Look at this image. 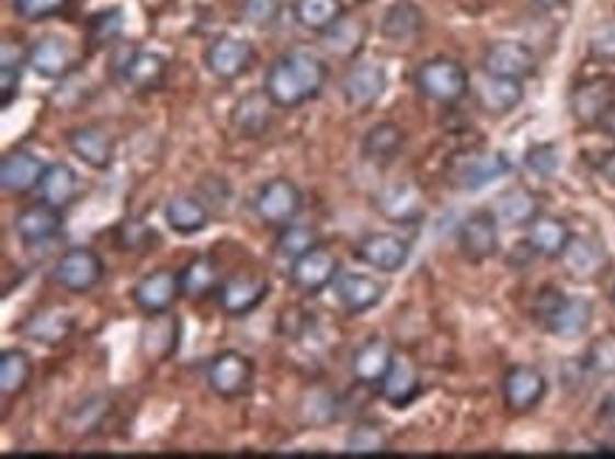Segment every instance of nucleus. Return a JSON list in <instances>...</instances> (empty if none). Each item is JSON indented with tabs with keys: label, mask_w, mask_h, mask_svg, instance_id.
<instances>
[{
	"label": "nucleus",
	"mask_w": 615,
	"mask_h": 459,
	"mask_svg": "<svg viewBox=\"0 0 615 459\" xmlns=\"http://www.w3.org/2000/svg\"><path fill=\"white\" fill-rule=\"evenodd\" d=\"M377 207L389 221L411 225L423 216V193L414 182H395L377 196Z\"/></svg>",
	"instance_id": "29"
},
{
	"label": "nucleus",
	"mask_w": 615,
	"mask_h": 459,
	"mask_svg": "<svg viewBox=\"0 0 615 459\" xmlns=\"http://www.w3.org/2000/svg\"><path fill=\"white\" fill-rule=\"evenodd\" d=\"M414 85L431 103L454 105L468 94L471 77H468L465 66H459L452 57H434V60L420 62L418 74H414Z\"/></svg>",
	"instance_id": "3"
},
{
	"label": "nucleus",
	"mask_w": 615,
	"mask_h": 459,
	"mask_svg": "<svg viewBox=\"0 0 615 459\" xmlns=\"http://www.w3.org/2000/svg\"><path fill=\"white\" fill-rule=\"evenodd\" d=\"M26 66L43 80H62L71 71V51L60 37H43L29 48Z\"/></svg>",
	"instance_id": "30"
},
{
	"label": "nucleus",
	"mask_w": 615,
	"mask_h": 459,
	"mask_svg": "<svg viewBox=\"0 0 615 459\" xmlns=\"http://www.w3.org/2000/svg\"><path fill=\"white\" fill-rule=\"evenodd\" d=\"M355 259L380 273H397L411 259V244L397 233H369L355 244Z\"/></svg>",
	"instance_id": "12"
},
{
	"label": "nucleus",
	"mask_w": 615,
	"mask_h": 459,
	"mask_svg": "<svg viewBox=\"0 0 615 459\" xmlns=\"http://www.w3.org/2000/svg\"><path fill=\"white\" fill-rule=\"evenodd\" d=\"M179 318L171 312H162V315H148V323L139 332V352H143L148 360H168V357L176 355L179 349Z\"/></svg>",
	"instance_id": "25"
},
{
	"label": "nucleus",
	"mask_w": 615,
	"mask_h": 459,
	"mask_svg": "<svg viewBox=\"0 0 615 459\" xmlns=\"http://www.w3.org/2000/svg\"><path fill=\"white\" fill-rule=\"evenodd\" d=\"M377 389H380V398H384L391 409H406V405L414 403L420 394L418 369H414V364H411L409 357L395 355L389 371H386L384 380L377 383Z\"/></svg>",
	"instance_id": "27"
},
{
	"label": "nucleus",
	"mask_w": 615,
	"mask_h": 459,
	"mask_svg": "<svg viewBox=\"0 0 615 459\" xmlns=\"http://www.w3.org/2000/svg\"><path fill=\"white\" fill-rule=\"evenodd\" d=\"M406 130L397 123H377L366 130V137L361 142L363 159L377 162V165H389L397 153L403 151Z\"/></svg>",
	"instance_id": "35"
},
{
	"label": "nucleus",
	"mask_w": 615,
	"mask_h": 459,
	"mask_svg": "<svg viewBox=\"0 0 615 459\" xmlns=\"http://www.w3.org/2000/svg\"><path fill=\"white\" fill-rule=\"evenodd\" d=\"M391 360H395L391 343L384 341V337H369L352 355V375H355L357 383L377 386L386 377V371H389Z\"/></svg>",
	"instance_id": "28"
},
{
	"label": "nucleus",
	"mask_w": 615,
	"mask_h": 459,
	"mask_svg": "<svg viewBox=\"0 0 615 459\" xmlns=\"http://www.w3.org/2000/svg\"><path fill=\"white\" fill-rule=\"evenodd\" d=\"M602 173H604V179H607L610 185L615 187V151H613V153H607V157H604V162H602Z\"/></svg>",
	"instance_id": "52"
},
{
	"label": "nucleus",
	"mask_w": 615,
	"mask_h": 459,
	"mask_svg": "<svg viewBox=\"0 0 615 459\" xmlns=\"http://www.w3.org/2000/svg\"><path fill=\"white\" fill-rule=\"evenodd\" d=\"M273 108H278V105L270 100L267 91H250V94H244L239 103L232 105V130L244 139L264 137L270 130V125H273Z\"/></svg>",
	"instance_id": "19"
},
{
	"label": "nucleus",
	"mask_w": 615,
	"mask_h": 459,
	"mask_svg": "<svg viewBox=\"0 0 615 459\" xmlns=\"http://www.w3.org/2000/svg\"><path fill=\"white\" fill-rule=\"evenodd\" d=\"M386 434L377 425H355L346 437L349 454H380L386 451Z\"/></svg>",
	"instance_id": "46"
},
{
	"label": "nucleus",
	"mask_w": 615,
	"mask_h": 459,
	"mask_svg": "<svg viewBox=\"0 0 615 459\" xmlns=\"http://www.w3.org/2000/svg\"><path fill=\"white\" fill-rule=\"evenodd\" d=\"M293 14L301 28L327 35L329 28H335L341 23L343 3L341 0H295Z\"/></svg>",
	"instance_id": "36"
},
{
	"label": "nucleus",
	"mask_w": 615,
	"mask_h": 459,
	"mask_svg": "<svg viewBox=\"0 0 615 459\" xmlns=\"http://www.w3.org/2000/svg\"><path fill=\"white\" fill-rule=\"evenodd\" d=\"M423 9L411 0H397L386 9L384 21H380V35L391 43H411L423 32Z\"/></svg>",
	"instance_id": "33"
},
{
	"label": "nucleus",
	"mask_w": 615,
	"mask_h": 459,
	"mask_svg": "<svg viewBox=\"0 0 615 459\" xmlns=\"http://www.w3.org/2000/svg\"><path fill=\"white\" fill-rule=\"evenodd\" d=\"M219 307L225 315L244 318L267 301L270 282L264 275H232L219 284Z\"/></svg>",
	"instance_id": "14"
},
{
	"label": "nucleus",
	"mask_w": 615,
	"mask_h": 459,
	"mask_svg": "<svg viewBox=\"0 0 615 459\" xmlns=\"http://www.w3.org/2000/svg\"><path fill=\"white\" fill-rule=\"evenodd\" d=\"M497 219L505 227H527L539 216V199L527 187H511L497 202Z\"/></svg>",
	"instance_id": "37"
},
{
	"label": "nucleus",
	"mask_w": 615,
	"mask_h": 459,
	"mask_svg": "<svg viewBox=\"0 0 615 459\" xmlns=\"http://www.w3.org/2000/svg\"><path fill=\"white\" fill-rule=\"evenodd\" d=\"M338 275H341V264H338L335 253L321 248V244H315L309 253L298 255L289 267V282L304 295L323 292L329 284H335Z\"/></svg>",
	"instance_id": "8"
},
{
	"label": "nucleus",
	"mask_w": 615,
	"mask_h": 459,
	"mask_svg": "<svg viewBox=\"0 0 615 459\" xmlns=\"http://www.w3.org/2000/svg\"><path fill=\"white\" fill-rule=\"evenodd\" d=\"M241 14H244L247 23L267 28L278 21L281 0H244L241 3Z\"/></svg>",
	"instance_id": "49"
},
{
	"label": "nucleus",
	"mask_w": 615,
	"mask_h": 459,
	"mask_svg": "<svg viewBox=\"0 0 615 459\" xmlns=\"http://www.w3.org/2000/svg\"><path fill=\"white\" fill-rule=\"evenodd\" d=\"M559 148L550 142H542V145H534L531 151L525 153V168L531 173H536V176L542 179H550L556 171H559Z\"/></svg>",
	"instance_id": "47"
},
{
	"label": "nucleus",
	"mask_w": 615,
	"mask_h": 459,
	"mask_svg": "<svg viewBox=\"0 0 615 459\" xmlns=\"http://www.w3.org/2000/svg\"><path fill=\"white\" fill-rule=\"evenodd\" d=\"M304 210V193L295 185L293 179L275 176L255 191L253 196V213L259 216L261 225L267 227H284L289 221L298 219V213Z\"/></svg>",
	"instance_id": "4"
},
{
	"label": "nucleus",
	"mask_w": 615,
	"mask_h": 459,
	"mask_svg": "<svg viewBox=\"0 0 615 459\" xmlns=\"http://www.w3.org/2000/svg\"><path fill=\"white\" fill-rule=\"evenodd\" d=\"M534 3L539 9H556V7H559V3H565V0H534Z\"/></svg>",
	"instance_id": "54"
},
{
	"label": "nucleus",
	"mask_w": 615,
	"mask_h": 459,
	"mask_svg": "<svg viewBox=\"0 0 615 459\" xmlns=\"http://www.w3.org/2000/svg\"><path fill=\"white\" fill-rule=\"evenodd\" d=\"M536 66H539V60H536L534 48L516 41L493 43V46H488L486 57H482V69L488 74L511 77V80H522V83L527 77L536 74Z\"/></svg>",
	"instance_id": "15"
},
{
	"label": "nucleus",
	"mask_w": 615,
	"mask_h": 459,
	"mask_svg": "<svg viewBox=\"0 0 615 459\" xmlns=\"http://www.w3.org/2000/svg\"><path fill=\"white\" fill-rule=\"evenodd\" d=\"M130 295H134V303H137V309H143L145 315H162V312H171L173 303L179 301L182 278L173 269L159 267L143 275Z\"/></svg>",
	"instance_id": "13"
},
{
	"label": "nucleus",
	"mask_w": 615,
	"mask_h": 459,
	"mask_svg": "<svg viewBox=\"0 0 615 459\" xmlns=\"http://www.w3.org/2000/svg\"><path fill=\"white\" fill-rule=\"evenodd\" d=\"M18 91H21V66L9 60V55H3V62H0V108L7 111L18 100Z\"/></svg>",
	"instance_id": "50"
},
{
	"label": "nucleus",
	"mask_w": 615,
	"mask_h": 459,
	"mask_svg": "<svg viewBox=\"0 0 615 459\" xmlns=\"http://www.w3.org/2000/svg\"><path fill=\"white\" fill-rule=\"evenodd\" d=\"M71 326H75V321H71L66 312H57V309H52V312H37L35 318H29L26 323V335L32 337V341L37 343H62L66 337L71 335Z\"/></svg>",
	"instance_id": "40"
},
{
	"label": "nucleus",
	"mask_w": 615,
	"mask_h": 459,
	"mask_svg": "<svg viewBox=\"0 0 615 459\" xmlns=\"http://www.w3.org/2000/svg\"><path fill=\"white\" fill-rule=\"evenodd\" d=\"M62 227V210L48 202H37V205L23 207L18 216H14V233L18 239L26 244V248H37V244H46V241L55 239Z\"/></svg>",
	"instance_id": "20"
},
{
	"label": "nucleus",
	"mask_w": 615,
	"mask_h": 459,
	"mask_svg": "<svg viewBox=\"0 0 615 459\" xmlns=\"http://www.w3.org/2000/svg\"><path fill=\"white\" fill-rule=\"evenodd\" d=\"M565 273L579 284L599 282L610 267L607 250L599 239L593 236H570L568 248L559 255Z\"/></svg>",
	"instance_id": "9"
},
{
	"label": "nucleus",
	"mask_w": 615,
	"mask_h": 459,
	"mask_svg": "<svg viewBox=\"0 0 615 459\" xmlns=\"http://www.w3.org/2000/svg\"><path fill=\"white\" fill-rule=\"evenodd\" d=\"M111 403L109 398H103V394H94V398L82 400L77 409H71L69 414H66V432L75 434V437H86L89 432H94L96 425H100V420L109 414Z\"/></svg>",
	"instance_id": "41"
},
{
	"label": "nucleus",
	"mask_w": 615,
	"mask_h": 459,
	"mask_svg": "<svg viewBox=\"0 0 615 459\" xmlns=\"http://www.w3.org/2000/svg\"><path fill=\"white\" fill-rule=\"evenodd\" d=\"M568 221L556 219V216H545L539 213L531 225H527V248L534 250L542 259H559L565 253L570 241Z\"/></svg>",
	"instance_id": "31"
},
{
	"label": "nucleus",
	"mask_w": 615,
	"mask_h": 459,
	"mask_svg": "<svg viewBox=\"0 0 615 459\" xmlns=\"http://www.w3.org/2000/svg\"><path fill=\"white\" fill-rule=\"evenodd\" d=\"M69 148L77 159H82L94 171H109L116 151L114 137L100 125H82V128L71 130Z\"/></svg>",
	"instance_id": "24"
},
{
	"label": "nucleus",
	"mask_w": 615,
	"mask_h": 459,
	"mask_svg": "<svg viewBox=\"0 0 615 459\" xmlns=\"http://www.w3.org/2000/svg\"><path fill=\"white\" fill-rule=\"evenodd\" d=\"M205 66L219 80H236L253 66V46L241 37H219L207 46Z\"/></svg>",
	"instance_id": "21"
},
{
	"label": "nucleus",
	"mask_w": 615,
	"mask_h": 459,
	"mask_svg": "<svg viewBox=\"0 0 615 459\" xmlns=\"http://www.w3.org/2000/svg\"><path fill=\"white\" fill-rule=\"evenodd\" d=\"M37 193H41V202H48L55 207H69L71 202L77 199L80 193V176L71 165L66 162H55V165H46L43 171L41 185H37Z\"/></svg>",
	"instance_id": "34"
},
{
	"label": "nucleus",
	"mask_w": 615,
	"mask_h": 459,
	"mask_svg": "<svg viewBox=\"0 0 615 459\" xmlns=\"http://www.w3.org/2000/svg\"><path fill=\"white\" fill-rule=\"evenodd\" d=\"M386 83L389 80H386L384 66H377V62H355L341 83L343 100H346L349 108L366 111L384 96Z\"/></svg>",
	"instance_id": "16"
},
{
	"label": "nucleus",
	"mask_w": 615,
	"mask_h": 459,
	"mask_svg": "<svg viewBox=\"0 0 615 459\" xmlns=\"http://www.w3.org/2000/svg\"><path fill=\"white\" fill-rule=\"evenodd\" d=\"M588 48L595 60H615V21L595 26L588 41Z\"/></svg>",
	"instance_id": "51"
},
{
	"label": "nucleus",
	"mask_w": 615,
	"mask_h": 459,
	"mask_svg": "<svg viewBox=\"0 0 615 459\" xmlns=\"http://www.w3.org/2000/svg\"><path fill=\"white\" fill-rule=\"evenodd\" d=\"M615 105V83L610 77H590L570 91V114L579 125H602Z\"/></svg>",
	"instance_id": "11"
},
{
	"label": "nucleus",
	"mask_w": 615,
	"mask_h": 459,
	"mask_svg": "<svg viewBox=\"0 0 615 459\" xmlns=\"http://www.w3.org/2000/svg\"><path fill=\"white\" fill-rule=\"evenodd\" d=\"M525 100V89H522V80H511V77H497L488 74L479 80L477 85V103L479 108L491 114V117H505L511 114L516 105Z\"/></svg>",
	"instance_id": "26"
},
{
	"label": "nucleus",
	"mask_w": 615,
	"mask_h": 459,
	"mask_svg": "<svg viewBox=\"0 0 615 459\" xmlns=\"http://www.w3.org/2000/svg\"><path fill=\"white\" fill-rule=\"evenodd\" d=\"M547 394V377L536 366H511L502 377V398H505L508 412L527 414L534 412L536 405Z\"/></svg>",
	"instance_id": "10"
},
{
	"label": "nucleus",
	"mask_w": 615,
	"mask_h": 459,
	"mask_svg": "<svg viewBox=\"0 0 615 459\" xmlns=\"http://www.w3.org/2000/svg\"><path fill=\"white\" fill-rule=\"evenodd\" d=\"M327 62L312 51H287L270 62L264 91L278 108H298L321 94L327 85Z\"/></svg>",
	"instance_id": "1"
},
{
	"label": "nucleus",
	"mask_w": 615,
	"mask_h": 459,
	"mask_svg": "<svg viewBox=\"0 0 615 459\" xmlns=\"http://www.w3.org/2000/svg\"><path fill=\"white\" fill-rule=\"evenodd\" d=\"M534 315L550 335L561 337V341H573V337H581L590 330L593 303L581 295H565L554 287H545L536 295Z\"/></svg>",
	"instance_id": "2"
},
{
	"label": "nucleus",
	"mask_w": 615,
	"mask_h": 459,
	"mask_svg": "<svg viewBox=\"0 0 615 459\" xmlns=\"http://www.w3.org/2000/svg\"><path fill=\"white\" fill-rule=\"evenodd\" d=\"M69 0H12V9L23 21H46L52 14H60Z\"/></svg>",
	"instance_id": "48"
},
{
	"label": "nucleus",
	"mask_w": 615,
	"mask_h": 459,
	"mask_svg": "<svg viewBox=\"0 0 615 459\" xmlns=\"http://www.w3.org/2000/svg\"><path fill=\"white\" fill-rule=\"evenodd\" d=\"M318 244V233H315L312 227L309 225H284L278 227V239H275V253L281 255V259H287L289 264H293L298 255L309 253V250Z\"/></svg>",
	"instance_id": "42"
},
{
	"label": "nucleus",
	"mask_w": 615,
	"mask_h": 459,
	"mask_svg": "<svg viewBox=\"0 0 615 459\" xmlns=\"http://www.w3.org/2000/svg\"><path fill=\"white\" fill-rule=\"evenodd\" d=\"M116 74L128 89L134 91H157L168 74V60L157 51H128L125 60L114 62Z\"/></svg>",
	"instance_id": "18"
},
{
	"label": "nucleus",
	"mask_w": 615,
	"mask_h": 459,
	"mask_svg": "<svg viewBox=\"0 0 615 459\" xmlns=\"http://www.w3.org/2000/svg\"><path fill=\"white\" fill-rule=\"evenodd\" d=\"M584 369L599 377H615V332L595 337L584 355Z\"/></svg>",
	"instance_id": "43"
},
{
	"label": "nucleus",
	"mask_w": 615,
	"mask_h": 459,
	"mask_svg": "<svg viewBox=\"0 0 615 459\" xmlns=\"http://www.w3.org/2000/svg\"><path fill=\"white\" fill-rule=\"evenodd\" d=\"M207 389L221 400H236L250 391L253 360L239 349H225L207 364Z\"/></svg>",
	"instance_id": "6"
},
{
	"label": "nucleus",
	"mask_w": 615,
	"mask_h": 459,
	"mask_svg": "<svg viewBox=\"0 0 615 459\" xmlns=\"http://www.w3.org/2000/svg\"><path fill=\"white\" fill-rule=\"evenodd\" d=\"M386 284L366 273H341L335 278V298L346 315H363L384 301Z\"/></svg>",
	"instance_id": "17"
},
{
	"label": "nucleus",
	"mask_w": 615,
	"mask_h": 459,
	"mask_svg": "<svg viewBox=\"0 0 615 459\" xmlns=\"http://www.w3.org/2000/svg\"><path fill=\"white\" fill-rule=\"evenodd\" d=\"M32 380V357L23 349H7L0 355V391L3 398L12 400L23 394V389Z\"/></svg>",
	"instance_id": "39"
},
{
	"label": "nucleus",
	"mask_w": 615,
	"mask_h": 459,
	"mask_svg": "<svg viewBox=\"0 0 615 459\" xmlns=\"http://www.w3.org/2000/svg\"><path fill=\"white\" fill-rule=\"evenodd\" d=\"M602 125H604V128H607V134H610V137H613V139H615V105H613V108H610L607 119H604V123H602Z\"/></svg>",
	"instance_id": "53"
},
{
	"label": "nucleus",
	"mask_w": 615,
	"mask_h": 459,
	"mask_svg": "<svg viewBox=\"0 0 615 459\" xmlns=\"http://www.w3.org/2000/svg\"><path fill=\"white\" fill-rule=\"evenodd\" d=\"M153 241H157V233L143 219H125L116 225V244H119V250L143 253V250L151 248Z\"/></svg>",
	"instance_id": "44"
},
{
	"label": "nucleus",
	"mask_w": 615,
	"mask_h": 459,
	"mask_svg": "<svg viewBox=\"0 0 615 459\" xmlns=\"http://www.w3.org/2000/svg\"><path fill=\"white\" fill-rule=\"evenodd\" d=\"M105 261L94 248H69L57 259L52 282L71 295H86L103 282Z\"/></svg>",
	"instance_id": "5"
},
{
	"label": "nucleus",
	"mask_w": 615,
	"mask_h": 459,
	"mask_svg": "<svg viewBox=\"0 0 615 459\" xmlns=\"http://www.w3.org/2000/svg\"><path fill=\"white\" fill-rule=\"evenodd\" d=\"M459 253L468 261L479 264L500 253V219L493 210H474L465 216L457 230Z\"/></svg>",
	"instance_id": "7"
},
{
	"label": "nucleus",
	"mask_w": 615,
	"mask_h": 459,
	"mask_svg": "<svg viewBox=\"0 0 615 459\" xmlns=\"http://www.w3.org/2000/svg\"><path fill=\"white\" fill-rule=\"evenodd\" d=\"M508 171H511V162L505 153H474L454 168L452 182L459 191H482L505 176Z\"/></svg>",
	"instance_id": "22"
},
{
	"label": "nucleus",
	"mask_w": 615,
	"mask_h": 459,
	"mask_svg": "<svg viewBox=\"0 0 615 459\" xmlns=\"http://www.w3.org/2000/svg\"><path fill=\"white\" fill-rule=\"evenodd\" d=\"M125 14L123 9H105V12H96L89 21V41L94 46H109L111 41L123 35V21Z\"/></svg>",
	"instance_id": "45"
},
{
	"label": "nucleus",
	"mask_w": 615,
	"mask_h": 459,
	"mask_svg": "<svg viewBox=\"0 0 615 459\" xmlns=\"http://www.w3.org/2000/svg\"><path fill=\"white\" fill-rule=\"evenodd\" d=\"M46 165L32 151H9L0 159V187L12 196H23L29 191H37Z\"/></svg>",
	"instance_id": "23"
},
{
	"label": "nucleus",
	"mask_w": 615,
	"mask_h": 459,
	"mask_svg": "<svg viewBox=\"0 0 615 459\" xmlns=\"http://www.w3.org/2000/svg\"><path fill=\"white\" fill-rule=\"evenodd\" d=\"M164 221L176 236H196L210 225V210L198 196H173L164 205Z\"/></svg>",
	"instance_id": "32"
},
{
	"label": "nucleus",
	"mask_w": 615,
	"mask_h": 459,
	"mask_svg": "<svg viewBox=\"0 0 615 459\" xmlns=\"http://www.w3.org/2000/svg\"><path fill=\"white\" fill-rule=\"evenodd\" d=\"M182 278V295L196 301V298H205L207 292L216 289L219 284V269H216V261L210 255H196L185 264V269L179 273Z\"/></svg>",
	"instance_id": "38"
}]
</instances>
